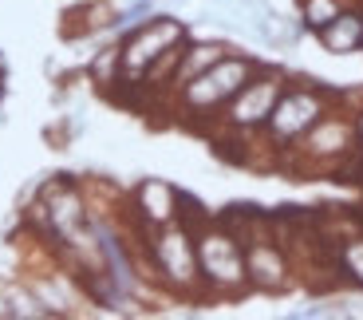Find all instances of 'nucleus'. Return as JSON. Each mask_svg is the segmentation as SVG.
Segmentation results:
<instances>
[{
    "mask_svg": "<svg viewBox=\"0 0 363 320\" xmlns=\"http://www.w3.org/2000/svg\"><path fill=\"white\" fill-rule=\"evenodd\" d=\"M253 75H257L253 60H245V55H225V60H218L213 67H206L201 75L182 83L178 87V111L182 115H194V119H198V115H213V111L225 107Z\"/></svg>",
    "mask_w": 363,
    "mask_h": 320,
    "instance_id": "obj_1",
    "label": "nucleus"
},
{
    "mask_svg": "<svg viewBox=\"0 0 363 320\" xmlns=\"http://www.w3.org/2000/svg\"><path fill=\"white\" fill-rule=\"evenodd\" d=\"M198 241V269H201V281L221 297H237L249 289V273H245V245L221 229L218 221H209L194 233Z\"/></svg>",
    "mask_w": 363,
    "mask_h": 320,
    "instance_id": "obj_2",
    "label": "nucleus"
},
{
    "mask_svg": "<svg viewBox=\"0 0 363 320\" xmlns=\"http://www.w3.org/2000/svg\"><path fill=\"white\" fill-rule=\"evenodd\" d=\"M150 257H155V269L166 281V289H174L178 297H194L206 285L201 281V269H198L194 229H186L182 221L150 229Z\"/></svg>",
    "mask_w": 363,
    "mask_h": 320,
    "instance_id": "obj_3",
    "label": "nucleus"
},
{
    "mask_svg": "<svg viewBox=\"0 0 363 320\" xmlns=\"http://www.w3.org/2000/svg\"><path fill=\"white\" fill-rule=\"evenodd\" d=\"M174 44H186V24H182V20L150 16V20H143V24H135V32L118 44V52H123V83L138 87L143 75L150 72V64H155L158 55L170 52Z\"/></svg>",
    "mask_w": 363,
    "mask_h": 320,
    "instance_id": "obj_4",
    "label": "nucleus"
},
{
    "mask_svg": "<svg viewBox=\"0 0 363 320\" xmlns=\"http://www.w3.org/2000/svg\"><path fill=\"white\" fill-rule=\"evenodd\" d=\"M328 115V99L320 87H284L281 99H277V107H272L269 123H264V131H269V143L272 147H292V143H300V135L312 127V123H320Z\"/></svg>",
    "mask_w": 363,
    "mask_h": 320,
    "instance_id": "obj_5",
    "label": "nucleus"
},
{
    "mask_svg": "<svg viewBox=\"0 0 363 320\" xmlns=\"http://www.w3.org/2000/svg\"><path fill=\"white\" fill-rule=\"evenodd\" d=\"M281 92H284L281 72H261V67H257L253 79H249L245 87L225 103V127L237 131V135L264 131V123H269V115H272V107H277V99H281Z\"/></svg>",
    "mask_w": 363,
    "mask_h": 320,
    "instance_id": "obj_6",
    "label": "nucleus"
},
{
    "mask_svg": "<svg viewBox=\"0 0 363 320\" xmlns=\"http://www.w3.org/2000/svg\"><path fill=\"white\" fill-rule=\"evenodd\" d=\"M352 138L355 127L347 119H336V115H324L320 123H312L304 135H300V158H304V170L312 166H336L340 158L352 155Z\"/></svg>",
    "mask_w": 363,
    "mask_h": 320,
    "instance_id": "obj_7",
    "label": "nucleus"
},
{
    "mask_svg": "<svg viewBox=\"0 0 363 320\" xmlns=\"http://www.w3.org/2000/svg\"><path fill=\"white\" fill-rule=\"evenodd\" d=\"M245 273H249V285H253V289H264V293H281L292 281L289 257H284V249L269 238L245 245Z\"/></svg>",
    "mask_w": 363,
    "mask_h": 320,
    "instance_id": "obj_8",
    "label": "nucleus"
},
{
    "mask_svg": "<svg viewBox=\"0 0 363 320\" xmlns=\"http://www.w3.org/2000/svg\"><path fill=\"white\" fill-rule=\"evenodd\" d=\"M135 214L146 229L170 226V221H178V190L162 178H143L135 186Z\"/></svg>",
    "mask_w": 363,
    "mask_h": 320,
    "instance_id": "obj_9",
    "label": "nucleus"
},
{
    "mask_svg": "<svg viewBox=\"0 0 363 320\" xmlns=\"http://www.w3.org/2000/svg\"><path fill=\"white\" fill-rule=\"evenodd\" d=\"M316 36H320V44H324V52H332V55L359 52V44H363V16L352 12V9H344L340 16L328 20Z\"/></svg>",
    "mask_w": 363,
    "mask_h": 320,
    "instance_id": "obj_10",
    "label": "nucleus"
},
{
    "mask_svg": "<svg viewBox=\"0 0 363 320\" xmlns=\"http://www.w3.org/2000/svg\"><path fill=\"white\" fill-rule=\"evenodd\" d=\"M225 55H229L225 44H194V48H186L182 60H178V72H174V92H178L186 79H194V75H201L206 67H213L218 60H225Z\"/></svg>",
    "mask_w": 363,
    "mask_h": 320,
    "instance_id": "obj_11",
    "label": "nucleus"
},
{
    "mask_svg": "<svg viewBox=\"0 0 363 320\" xmlns=\"http://www.w3.org/2000/svg\"><path fill=\"white\" fill-rule=\"evenodd\" d=\"M91 83L103 92H115V83H123V52L118 48H103L91 60Z\"/></svg>",
    "mask_w": 363,
    "mask_h": 320,
    "instance_id": "obj_12",
    "label": "nucleus"
},
{
    "mask_svg": "<svg viewBox=\"0 0 363 320\" xmlns=\"http://www.w3.org/2000/svg\"><path fill=\"white\" fill-rule=\"evenodd\" d=\"M340 12H344V0H300V20H304V28H312V32H320V28L332 16H340Z\"/></svg>",
    "mask_w": 363,
    "mask_h": 320,
    "instance_id": "obj_13",
    "label": "nucleus"
},
{
    "mask_svg": "<svg viewBox=\"0 0 363 320\" xmlns=\"http://www.w3.org/2000/svg\"><path fill=\"white\" fill-rule=\"evenodd\" d=\"M340 273H347L363 289V233L340 241Z\"/></svg>",
    "mask_w": 363,
    "mask_h": 320,
    "instance_id": "obj_14",
    "label": "nucleus"
},
{
    "mask_svg": "<svg viewBox=\"0 0 363 320\" xmlns=\"http://www.w3.org/2000/svg\"><path fill=\"white\" fill-rule=\"evenodd\" d=\"M355 138H359V143H363V115H359V119H355Z\"/></svg>",
    "mask_w": 363,
    "mask_h": 320,
    "instance_id": "obj_15",
    "label": "nucleus"
}]
</instances>
